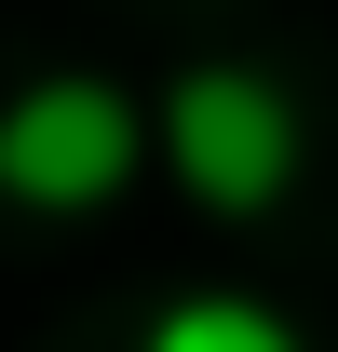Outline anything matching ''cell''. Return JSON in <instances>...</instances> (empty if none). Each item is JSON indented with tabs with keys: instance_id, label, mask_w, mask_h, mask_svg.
<instances>
[{
	"instance_id": "cell-1",
	"label": "cell",
	"mask_w": 338,
	"mask_h": 352,
	"mask_svg": "<svg viewBox=\"0 0 338 352\" xmlns=\"http://www.w3.org/2000/svg\"><path fill=\"white\" fill-rule=\"evenodd\" d=\"M135 149H163V122L135 109L122 82H82V68H54L0 109V204H27V217H82L135 176Z\"/></svg>"
},
{
	"instance_id": "cell-3",
	"label": "cell",
	"mask_w": 338,
	"mask_h": 352,
	"mask_svg": "<svg viewBox=\"0 0 338 352\" xmlns=\"http://www.w3.org/2000/svg\"><path fill=\"white\" fill-rule=\"evenodd\" d=\"M149 339L163 352H297V325L257 298H176V311H149Z\"/></svg>"
},
{
	"instance_id": "cell-2",
	"label": "cell",
	"mask_w": 338,
	"mask_h": 352,
	"mask_svg": "<svg viewBox=\"0 0 338 352\" xmlns=\"http://www.w3.org/2000/svg\"><path fill=\"white\" fill-rule=\"evenodd\" d=\"M163 163L216 217H271L297 190V109L257 82V68H190V82L163 95Z\"/></svg>"
}]
</instances>
